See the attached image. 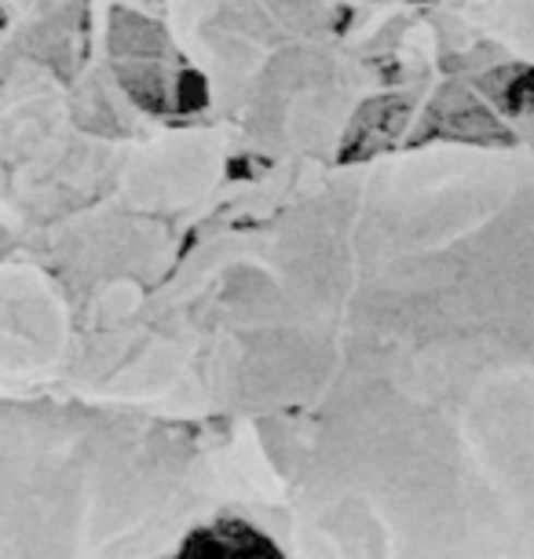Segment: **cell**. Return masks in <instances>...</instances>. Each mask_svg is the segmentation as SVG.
Listing matches in <instances>:
<instances>
[{"instance_id": "5b68a950", "label": "cell", "mask_w": 534, "mask_h": 559, "mask_svg": "<svg viewBox=\"0 0 534 559\" xmlns=\"http://www.w3.org/2000/svg\"><path fill=\"white\" fill-rule=\"evenodd\" d=\"M0 293V395L4 403L59 399L81 341L67 286L40 260L4 252Z\"/></svg>"}, {"instance_id": "277c9868", "label": "cell", "mask_w": 534, "mask_h": 559, "mask_svg": "<svg viewBox=\"0 0 534 559\" xmlns=\"http://www.w3.org/2000/svg\"><path fill=\"white\" fill-rule=\"evenodd\" d=\"M389 62L414 110L454 81L534 70V0H406Z\"/></svg>"}, {"instance_id": "6da1fadb", "label": "cell", "mask_w": 534, "mask_h": 559, "mask_svg": "<svg viewBox=\"0 0 534 559\" xmlns=\"http://www.w3.org/2000/svg\"><path fill=\"white\" fill-rule=\"evenodd\" d=\"M534 191V135L395 143L308 168L278 213L202 227L124 330L81 333L59 399L213 428L316 409L359 314Z\"/></svg>"}, {"instance_id": "7a4b0ae2", "label": "cell", "mask_w": 534, "mask_h": 559, "mask_svg": "<svg viewBox=\"0 0 534 559\" xmlns=\"http://www.w3.org/2000/svg\"><path fill=\"white\" fill-rule=\"evenodd\" d=\"M286 479L282 559H534V336L458 249L359 314L316 409L257 417Z\"/></svg>"}, {"instance_id": "3957f363", "label": "cell", "mask_w": 534, "mask_h": 559, "mask_svg": "<svg viewBox=\"0 0 534 559\" xmlns=\"http://www.w3.org/2000/svg\"><path fill=\"white\" fill-rule=\"evenodd\" d=\"M0 559H169L227 509L209 428L88 406L4 403Z\"/></svg>"}]
</instances>
